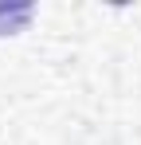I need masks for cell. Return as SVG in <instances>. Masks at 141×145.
Segmentation results:
<instances>
[{"label": "cell", "mask_w": 141, "mask_h": 145, "mask_svg": "<svg viewBox=\"0 0 141 145\" xmlns=\"http://www.w3.org/2000/svg\"><path fill=\"white\" fill-rule=\"evenodd\" d=\"M35 4H0V35H20L31 24Z\"/></svg>", "instance_id": "1"}]
</instances>
